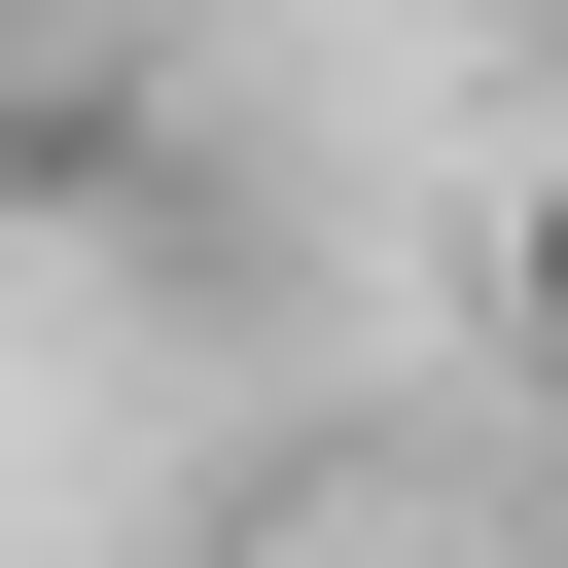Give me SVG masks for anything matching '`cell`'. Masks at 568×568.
<instances>
[{"instance_id": "obj_1", "label": "cell", "mask_w": 568, "mask_h": 568, "mask_svg": "<svg viewBox=\"0 0 568 568\" xmlns=\"http://www.w3.org/2000/svg\"><path fill=\"white\" fill-rule=\"evenodd\" d=\"M497 320H532V390H568V178H532V213H497Z\"/></svg>"}, {"instance_id": "obj_2", "label": "cell", "mask_w": 568, "mask_h": 568, "mask_svg": "<svg viewBox=\"0 0 568 568\" xmlns=\"http://www.w3.org/2000/svg\"><path fill=\"white\" fill-rule=\"evenodd\" d=\"M0 142H36V36H0Z\"/></svg>"}]
</instances>
